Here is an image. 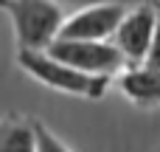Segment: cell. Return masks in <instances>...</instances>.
<instances>
[{
	"instance_id": "obj_8",
	"label": "cell",
	"mask_w": 160,
	"mask_h": 152,
	"mask_svg": "<svg viewBox=\"0 0 160 152\" xmlns=\"http://www.w3.org/2000/svg\"><path fill=\"white\" fill-rule=\"evenodd\" d=\"M34 130H37V152H70L51 130H45V124L34 121Z\"/></svg>"
},
{
	"instance_id": "obj_9",
	"label": "cell",
	"mask_w": 160,
	"mask_h": 152,
	"mask_svg": "<svg viewBox=\"0 0 160 152\" xmlns=\"http://www.w3.org/2000/svg\"><path fill=\"white\" fill-rule=\"evenodd\" d=\"M146 65H152V68H160V14H158V23H155V34H152V45H149V51H146V59H143Z\"/></svg>"
},
{
	"instance_id": "obj_3",
	"label": "cell",
	"mask_w": 160,
	"mask_h": 152,
	"mask_svg": "<svg viewBox=\"0 0 160 152\" xmlns=\"http://www.w3.org/2000/svg\"><path fill=\"white\" fill-rule=\"evenodd\" d=\"M51 56L79 68V71H87V73H96V76H115L127 68V59L124 54L115 48L112 39H65V37H56L48 48H45Z\"/></svg>"
},
{
	"instance_id": "obj_2",
	"label": "cell",
	"mask_w": 160,
	"mask_h": 152,
	"mask_svg": "<svg viewBox=\"0 0 160 152\" xmlns=\"http://www.w3.org/2000/svg\"><path fill=\"white\" fill-rule=\"evenodd\" d=\"M0 8L8 11L20 48L45 51L65 23V8L53 0H0Z\"/></svg>"
},
{
	"instance_id": "obj_4",
	"label": "cell",
	"mask_w": 160,
	"mask_h": 152,
	"mask_svg": "<svg viewBox=\"0 0 160 152\" xmlns=\"http://www.w3.org/2000/svg\"><path fill=\"white\" fill-rule=\"evenodd\" d=\"M127 8H129V3H121V0H104V3H90L84 8H76L73 14H65L59 37H65V39H112Z\"/></svg>"
},
{
	"instance_id": "obj_5",
	"label": "cell",
	"mask_w": 160,
	"mask_h": 152,
	"mask_svg": "<svg viewBox=\"0 0 160 152\" xmlns=\"http://www.w3.org/2000/svg\"><path fill=\"white\" fill-rule=\"evenodd\" d=\"M155 23H158V11L149 3L124 11L115 34H112V42L124 54L127 65H141L146 59V51L152 45V34H155Z\"/></svg>"
},
{
	"instance_id": "obj_7",
	"label": "cell",
	"mask_w": 160,
	"mask_h": 152,
	"mask_svg": "<svg viewBox=\"0 0 160 152\" xmlns=\"http://www.w3.org/2000/svg\"><path fill=\"white\" fill-rule=\"evenodd\" d=\"M0 152H37L34 121L8 116L0 121Z\"/></svg>"
},
{
	"instance_id": "obj_6",
	"label": "cell",
	"mask_w": 160,
	"mask_h": 152,
	"mask_svg": "<svg viewBox=\"0 0 160 152\" xmlns=\"http://www.w3.org/2000/svg\"><path fill=\"white\" fill-rule=\"evenodd\" d=\"M118 87L135 104H160V68H152L146 62L129 65L121 71Z\"/></svg>"
},
{
	"instance_id": "obj_10",
	"label": "cell",
	"mask_w": 160,
	"mask_h": 152,
	"mask_svg": "<svg viewBox=\"0 0 160 152\" xmlns=\"http://www.w3.org/2000/svg\"><path fill=\"white\" fill-rule=\"evenodd\" d=\"M53 3H59L65 11H68V8H70V11H76V8L90 6V3H104V0H53ZM121 3H132V0H121Z\"/></svg>"
},
{
	"instance_id": "obj_1",
	"label": "cell",
	"mask_w": 160,
	"mask_h": 152,
	"mask_svg": "<svg viewBox=\"0 0 160 152\" xmlns=\"http://www.w3.org/2000/svg\"><path fill=\"white\" fill-rule=\"evenodd\" d=\"M20 68L28 71L37 82L62 90V93H73V96H84V99H101L107 93L110 76H96L87 71H79L56 56H51L48 51H34V48H20L17 51Z\"/></svg>"
}]
</instances>
